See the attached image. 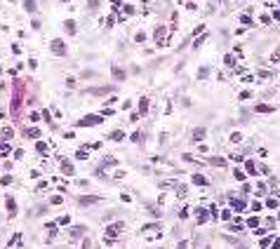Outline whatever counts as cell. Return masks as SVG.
Returning <instances> with one entry per match:
<instances>
[{
  "label": "cell",
  "mask_w": 280,
  "mask_h": 249,
  "mask_svg": "<svg viewBox=\"0 0 280 249\" xmlns=\"http://www.w3.org/2000/svg\"><path fill=\"white\" fill-rule=\"evenodd\" d=\"M179 249H188V242H179Z\"/></svg>",
  "instance_id": "7402d4cb"
},
{
  "label": "cell",
  "mask_w": 280,
  "mask_h": 249,
  "mask_svg": "<svg viewBox=\"0 0 280 249\" xmlns=\"http://www.w3.org/2000/svg\"><path fill=\"white\" fill-rule=\"evenodd\" d=\"M209 165H214V167H221V165H226V160H224V157H212V160H209Z\"/></svg>",
  "instance_id": "ba28073f"
},
{
  "label": "cell",
  "mask_w": 280,
  "mask_h": 249,
  "mask_svg": "<svg viewBox=\"0 0 280 249\" xmlns=\"http://www.w3.org/2000/svg\"><path fill=\"white\" fill-rule=\"evenodd\" d=\"M64 3H66V0H64Z\"/></svg>",
  "instance_id": "cb8c5ba5"
},
{
  "label": "cell",
  "mask_w": 280,
  "mask_h": 249,
  "mask_svg": "<svg viewBox=\"0 0 280 249\" xmlns=\"http://www.w3.org/2000/svg\"><path fill=\"white\" fill-rule=\"evenodd\" d=\"M113 75H115V80H122V78H125V70H120V68H115V70H113Z\"/></svg>",
  "instance_id": "4fadbf2b"
},
{
  "label": "cell",
  "mask_w": 280,
  "mask_h": 249,
  "mask_svg": "<svg viewBox=\"0 0 280 249\" xmlns=\"http://www.w3.org/2000/svg\"><path fill=\"white\" fill-rule=\"evenodd\" d=\"M26 136H40V129H36V127H31V129H26Z\"/></svg>",
  "instance_id": "8fae6325"
},
{
  "label": "cell",
  "mask_w": 280,
  "mask_h": 249,
  "mask_svg": "<svg viewBox=\"0 0 280 249\" xmlns=\"http://www.w3.org/2000/svg\"><path fill=\"white\" fill-rule=\"evenodd\" d=\"M78 202H80L82 207H87V205H97V202H99V198H94V195H85V198H80Z\"/></svg>",
  "instance_id": "277c9868"
},
{
  "label": "cell",
  "mask_w": 280,
  "mask_h": 249,
  "mask_svg": "<svg viewBox=\"0 0 280 249\" xmlns=\"http://www.w3.org/2000/svg\"><path fill=\"white\" fill-rule=\"evenodd\" d=\"M87 3H90V5H92V7H97V0H87Z\"/></svg>",
  "instance_id": "603a6c76"
},
{
  "label": "cell",
  "mask_w": 280,
  "mask_h": 249,
  "mask_svg": "<svg viewBox=\"0 0 280 249\" xmlns=\"http://www.w3.org/2000/svg\"><path fill=\"white\" fill-rule=\"evenodd\" d=\"M10 136H12V127H5L3 129V139H10Z\"/></svg>",
  "instance_id": "2e32d148"
},
{
  "label": "cell",
  "mask_w": 280,
  "mask_h": 249,
  "mask_svg": "<svg viewBox=\"0 0 280 249\" xmlns=\"http://www.w3.org/2000/svg\"><path fill=\"white\" fill-rule=\"evenodd\" d=\"M61 169H64V174H73V165H68V162H64Z\"/></svg>",
  "instance_id": "5bb4252c"
},
{
  "label": "cell",
  "mask_w": 280,
  "mask_h": 249,
  "mask_svg": "<svg viewBox=\"0 0 280 249\" xmlns=\"http://www.w3.org/2000/svg\"><path fill=\"white\" fill-rule=\"evenodd\" d=\"M148 111V99H141V113Z\"/></svg>",
  "instance_id": "ffe728a7"
},
{
  "label": "cell",
  "mask_w": 280,
  "mask_h": 249,
  "mask_svg": "<svg viewBox=\"0 0 280 249\" xmlns=\"http://www.w3.org/2000/svg\"><path fill=\"white\" fill-rule=\"evenodd\" d=\"M52 52H54V54H59V57H64V54H66L64 42H61V40H54V42H52Z\"/></svg>",
  "instance_id": "7a4b0ae2"
},
{
  "label": "cell",
  "mask_w": 280,
  "mask_h": 249,
  "mask_svg": "<svg viewBox=\"0 0 280 249\" xmlns=\"http://www.w3.org/2000/svg\"><path fill=\"white\" fill-rule=\"evenodd\" d=\"M49 202H52V205H61V202H64V200H61V195H54V198H52V200H49Z\"/></svg>",
  "instance_id": "ac0fdd59"
},
{
  "label": "cell",
  "mask_w": 280,
  "mask_h": 249,
  "mask_svg": "<svg viewBox=\"0 0 280 249\" xmlns=\"http://www.w3.org/2000/svg\"><path fill=\"white\" fill-rule=\"evenodd\" d=\"M64 28H66V33H71V35H75V31H78V26H75V21H73V19L64 21Z\"/></svg>",
  "instance_id": "5b68a950"
},
{
  "label": "cell",
  "mask_w": 280,
  "mask_h": 249,
  "mask_svg": "<svg viewBox=\"0 0 280 249\" xmlns=\"http://www.w3.org/2000/svg\"><path fill=\"white\" fill-rule=\"evenodd\" d=\"M202 136H205V129H202V127H200V129H196V132H193V139H202Z\"/></svg>",
  "instance_id": "9a60e30c"
},
{
  "label": "cell",
  "mask_w": 280,
  "mask_h": 249,
  "mask_svg": "<svg viewBox=\"0 0 280 249\" xmlns=\"http://www.w3.org/2000/svg\"><path fill=\"white\" fill-rule=\"evenodd\" d=\"M193 183H198V186H205V183H207V179H205V176H200V174H196V176H193Z\"/></svg>",
  "instance_id": "9c48e42d"
},
{
  "label": "cell",
  "mask_w": 280,
  "mask_h": 249,
  "mask_svg": "<svg viewBox=\"0 0 280 249\" xmlns=\"http://www.w3.org/2000/svg\"><path fill=\"white\" fill-rule=\"evenodd\" d=\"M0 183H3V186H10V183H12V176H3V179H0Z\"/></svg>",
  "instance_id": "e0dca14e"
},
{
  "label": "cell",
  "mask_w": 280,
  "mask_h": 249,
  "mask_svg": "<svg viewBox=\"0 0 280 249\" xmlns=\"http://www.w3.org/2000/svg\"><path fill=\"white\" fill-rule=\"evenodd\" d=\"M99 122H101L99 115H87V118H82L78 125H82V127H92V125H99Z\"/></svg>",
  "instance_id": "6da1fadb"
},
{
  "label": "cell",
  "mask_w": 280,
  "mask_h": 249,
  "mask_svg": "<svg viewBox=\"0 0 280 249\" xmlns=\"http://www.w3.org/2000/svg\"><path fill=\"white\" fill-rule=\"evenodd\" d=\"M163 38H165V28H158V31H155V40L163 42Z\"/></svg>",
  "instance_id": "30bf717a"
},
{
  "label": "cell",
  "mask_w": 280,
  "mask_h": 249,
  "mask_svg": "<svg viewBox=\"0 0 280 249\" xmlns=\"http://www.w3.org/2000/svg\"><path fill=\"white\" fill-rule=\"evenodd\" d=\"M26 5V12H36V0H24Z\"/></svg>",
  "instance_id": "52a82bcc"
},
{
  "label": "cell",
  "mask_w": 280,
  "mask_h": 249,
  "mask_svg": "<svg viewBox=\"0 0 280 249\" xmlns=\"http://www.w3.org/2000/svg\"><path fill=\"white\" fill-rule=\"evenodd\" d=\"M7 153H10V146L3 144V146H0V155H7Z\"/></svg>",
  "instance_id": "d6986e66"
},
{
  "label": "cell",
  "mask_w": 280,
  "mask_h": 249,
  "mask_svg": "<svg viewBox=\"0 0 280 249\" xmlns=\"http://www.w3.org/2000/svg\"><path fill=\"white\" fill-rule=\"evenodd\" d=\"M5 205H7L10 216H14V214H16V205H14V198H12V195H7V198H5Z\"/></svg>",
  "instance_id": "3957f363"
},
{
  "label": "cell",
  "mask_w": 280,
  "mask_h": 249,
  "mask_svg": "<svg viewBox=\"0 0 280 249\" xmlns=\"http://www.w3.org/2000/svg\"><path fill=\"white\" fill-rule=\"evenodd\" d=\"M108 92H113V87H99V90H92V94H97V96H101V94H108Z\"/></svg>",
  "instance_id": "8992f818"
},
{
  "label": "cell",
  "mask_w": 280,
  "mask_h": 249,
  "mask_svg": "<svg viewBox=\"0 0 280 249\" xmlns=\"http://www.w3.org/2000/svg\"><path fill=\"white\" fill-rule=\"evenodd\" d=\"M198 221H200V223L207 221V211H205V209H198Z\"/></svg>",
  "instance_id": "7c38bea8"
},
{
  "label": "cell",
  "mask_w": 280,
  "mask_h": 249,
  "mask_svg": "<svg viewBox=\"0 0 280 249\" xmlns=\"http://www.w3.org/2000/svg\"><path fill=\"white\" fill-rule=\"evenodd\" d=\"M122 10H125V14H132V12H134V7H132V5H125Z\"/></svg>",
  "instance_id": "44dd1931"
}]
</instances>
